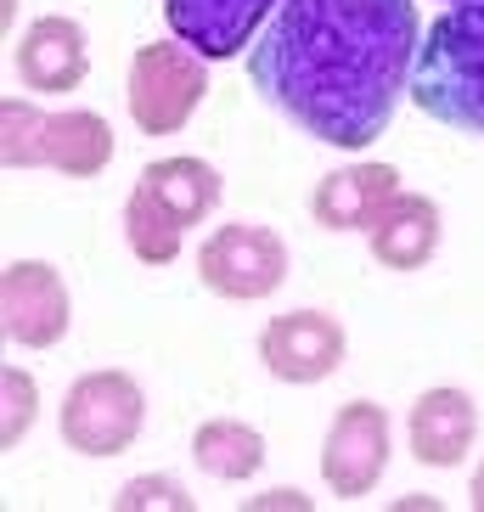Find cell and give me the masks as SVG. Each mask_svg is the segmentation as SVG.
Masks as SVG:
<instances>
[{
	"mask_svg": "<svg viewBox=\"0 0 484 512\" xmlns=\"http://www.w3.org/2000/svg\"><path fill=\"white\" fill-rule=\"evenodd\" d=\"M417 68L411 0H282L248 46L254 91L338 152H361L389 130Z\"/></svg>",
	"mask_w": 484,
	"mask_h": 512,
	"instance_id": "cell-1",
	"label": "cell"
},
{
	"mask_svg": "<svg viewBox=\"0 0 484 512\" xmlns=\"http://www.w3.org/2000/svg\"><path fill=\"white\" fill-rule=\"evenodd\" d=\"M411 96L428 119L462 136H484V0L451 6L417 46Z\"/></svg>",
	"mask_w": 484,
	"mask_h": 512,
	"instance_id": "cell-2",
	"label": "cell"
},
{
	"mask_svg": "<svg viewBox=\"0 0 484 512\" xmlns=\"http://www.w3.org/2000/svg\"><path fill=\"white\" fill-rule=\"evenodd\" d=\"M209 57H197L186 40H147V46L130 57V85H124V102H130V119H136L141 136H181L192 113L209 96Z\"/></svg>",
	"mask_w": 484,
	"mask_h": 512,
	"instance_id": "cell-3",
	"label": "cell"
},
{
	"mask_svg": "<svg viewBox=\"0 0 484 512\" xmlns=\"http://www.w3.org/2000/svg\"><path fill=\"white\" fill-rule=\"evenodd\" d=\"M57 428H62V445L79 456H124L141 439V428H147V394L119 366L85 372L74 389L62 394Z\"/></svg>",
	"mask_w": 484,
	"mask_h": 512,
	"instance_id": "cell-4",
	"label": "cell"
},
{
	"mask_svg": "<svg viewBox=\"0 0 484 512\" xmlns=\"http://www.w3.org/2000/svg\"><path fill=\"white\" fill-rule=\"evenodd\" d=\"M197 282L209 287L214 299L231 304L271 299L276 287L288 282V242L271 226H248V220L214 226L197 248Z\"/></svg>",
	"mask_w": 484,
	"mask_h": 512,
	"instance_id": "cell-5",
	"label": "cell"
},
{
	"mask_svg": "<svg viewBox=\"0 0 484 512\" xmlns=\"http://www.w3.org/2000/svg\"><path fill=\"white\" fill-rule=\"evenodd\" d=\"M394 451V428L389 411L378 400H349L338 406V417L327 422V439H321V479H327V496L338 501H361L378 490L383 467Z\"/></svg>",
	"mask_w": 484,
	"mask_h": 512,
	"instance_id": "cell-6",
	"label": "cell"
},
{
	"mask_svg": "<svg viewBox=\"0 0 484 512\" xmlns=\"http://www.w3.org/2000/svg\"><path fill=\"white\" fill-rule=\"evenodd\" d=\"M0 327L23 349H57L74 327V299L57 265L46 259H12L0 271Z\"/></svg>",
	"mask_w": 484,
	"mask_h": 512,
	"instance_id": "cell-7",
	"label": "cell"
},
{
	"mask_svg": "<svg viewBox=\"0 0 484 512\" xmlns=\"http://www.w3.org/2000/svg\"><path fill=\"white\" fill-rule=\"evenodd\" d=\"M349 355V332L333 310H288L259 332V361L276 383H327Z\"/></svg>",
	"mask_w": 484,
	"mask_h": 512,
	"instance_id": "cell-8",
	"label": "cell"
},
{
	"mask_svg": "<svg viewBox=\"0 0 484 512\" xmlns=\"http://www.w3.org/2000/svg\"><path fill=\"white\" fill-rule=\"evenodd\" d=\"M282 0H164V17L175 40L209 62L237 57L242 46H254V34L276 17Z\"/></svg>",
	"mask_w": 484,
	"mask_h": 512,
	"instance_id": "cell-9",
	"label": "cell"
},
{
	"mask_svg": "<svg viewBox=\"0 0 484 512\" xmlns=\"http://www.w3.org/2000/svg\"><path fill=\"white\" fill-rule=\"evenodd\" d=\"M91 74V34L79 29L74 17H40L29 23V34L17 40V79L23 91L40 96H68L85 85Z\"/></svg>",
	"mask_w": 484,
	"mask_h": 512,
	"instance_id": "cell-10",
	"label": "cell"
},
{
	"mask_svg": "<svg viewBox=\"0 0 484 512\" xmlns=\"http://www.w3.org/2000/svg\"><path fill=\"white\" fill-rule=\"evenodd\" d=\"M439 237H445V214L423 192H394L372 214V226H366L372 259H378L383 271H423V265H434Z\"/></svg>",
	"mask_w": 484,
	"mask_h": 512,
	"instance_id": "cell-11",
	"label": "cell"
},
{
	"mask_svg": "<svg viewBox=\"0 0 484 512\" xmlns=\"http://www.w3.org/2000/svg\"><path fill=\"white\" fill-rule=\"evenodd\" d=\"M406 434H411V456L423 467H462L473 439H479V406H473L468 389H451V383L423 389L417 406H411Z\"/></svg>",
	"mask_w": 484,
	"mask_h": 512,
	"instance_id": "cell-12",
	"label": "cell"
},
{
	"mask_svg": "<svg viewBox=\"0 0 484 512\" xmlns=\"http://www.w3.org/2000/svg\"><path fill=\"white\" fill-rule=\"evenodd\" d=\"M400 192V169L394 164H344L321 175L310 192V220L321 231H366L372 214Z\"/></svg>",
	"mask_w": 484,
	"mask_h": 512,
	"instance_id": "cell-13",
	"label": "cell"
},
{
	"mask_svg": "<svg viewBox=\"0 0 484 512\" xmlns=\"http://www.w3.org/2000/svg\"><path fill=\"white\" fill-rule=\"evenodd\" d=\"M141 186H147L186 231L203 226V220L220 209V197H226V181H220V169H214L209 158H158V164L141 169Z\"/></svg>",
	"mask_w": 484,
	"mask_h": 512,
	"instance_id": "cell-14",
	"label": "cell"
},
{
	"mask_svg": "<svg viewBox=\"0 0 484 512\" xmlns=\"http://www.w3.org/2000/svg\"><path fill=\"white\" fill-rule=\"evenodd\" d=\"M46 164L68 181H91L113 164V124L91 107H62L51 113V136H46Z\"/></svg>",
	"mask_w": 484,
	"mask_h": 512,
	"instance_id": "cell-15",
	"label": "cell"
},
{
	"mask_svg": "<svg viewBox=\"0 0 484 512\" xmlns=\"http://www.w3.org/2000/svg\"><path fill=\"white\" fill-rule=\"evenodd\" d=\"M192 462L220 484H242V479H254L259 467H265V434H259L254 422L209 417L192 434Z\"/></svg>",
	"mask_w": 484,
	"mask_h": 512,
	"instance_id": "cell-16",
	"label": "cell"
},
{
	"mask_svg": "<svg viewBox=\"0 0 484 512\" xmlns=\"http://www.w3.org/2000/svg\"><path fill=\"white\" fill-rule=\"evenodd\" d=\"M124 242H130V254L141 265H175L181 259V242H186V226L136 181V192L124 197Z\"/></svg>",
	"mask_w": 484,
	"mask_h": 512,
	"instance_id": "cell-17",
	"label": "cell"
},
{
	"mask_svg": "<svg viewBox=\"0 0 484 512\" xmlns=\"http://www.w3.org/2000/svg\"><path fill=\"white\" fill-rule=\"evenodd\" d=\"M46 136H51V113H40L29 96L0 102V158H6V169H51Z\"/></svg>",
	"mask_w": 484,
	"mask_h": 512,
	"instance_id": "cell-18",
	"label": "cell"
},
{
	"mask_svg": "<svg viewBox=\"0 0 484 512\" xmlns=\"http://www.w3.org/2000/svg\"><path fill=\"white\" fill-rule=\"evenodd\" d=\"M34 417H40V383H34L23 366H6V372H0V451L23 445Z\"/></svg>",
	"mask_w": 484,
	"mask_h": 512,
	"instance_id": "cell-19",
	"label": "cell"
},
{
	"mask_svg": "<svg viewBox=\"0 0 484 512\" xmlns=\"http://www.w3.org/2000/svg\"><path fill=\"white\" fill-rule=\"evenodd\" d=\"M152 507L197 512V496L186 490L181 479H169V473H141V479H130L119 496H113V512H152Z\"/></svg>",
	"mask_w": 484,
	"mask_h": 512,
	"instance_id": "cell-20",
	"label": "cell"
},
{
	"mask_svg": "<svg viewBox=\"0 0 484 512\" xmlns=\"http://www.w3.org/2000/svg\"><path fill=\"white\" fill-rule=\"evenodd\" d=\"M254 507H310V496H299V490H271V496H254Z\"/></svg>",
	"mask_w": 484,
	"mask_h": 512,
	"instance_id": "cell-21",
	"label": "cell"
},
{
	"mask_svg": "<svg viewBox=\"0 0 484 512\" xmlns=\"http://www.w3.org/2000/svg\"><path fill=\"white\" fill-rule=\"evenodd\" d=\"M468 501H473V512H484V462L473 467V484H468Z\"/></svg>",
	"mask_w": 484,
	"mask_h": 512,
	"instance_id": "cell-22",
	"label": "cell"
},
{
	"mask_svg": "<svg viewBox=\"0 0 484 512\" xmlns=\"http://www.w3.org/2000/svg\"><path fill=\"white\" fill-rule=\"evenodd\" d=\"M0 17H6V34H12V17H17V0H6V6H0Z\"/></svg>",
	"mask_w": 484,
	"mask_h": 512,
	"instance_id": "cell-23",
	"label": "cell"
},
{
	"mask_svg": "<svg viewBox=\"0 0 484 512\" xmlns=\"http://www.w3.org/2000/svg\"><path fill=\"white\" fill-rule=\"evenodd\" d=\"M451 6H473V0H451Z\"/></svg>",
	"mask_w": 484,
	"mask_h": 512,
	"instance_id": "cell-24",
	"label": "cell"
}]
</instances>
